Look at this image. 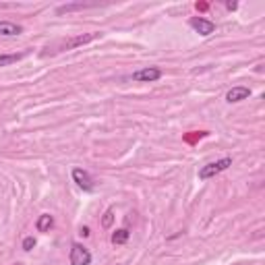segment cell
<instances>
[{
	"label": "cell",
	"mask_w": 265,
	"mask_h": 265,
	"mask_svg": "<svg viewBox=\"0 0 265 265\" xmlns=\"http://www.w3.org/2000/svg\"><path fill=\"white\" fill-rule=\"evenodd\" d=\"M160 77H162V68H157V66H145L133 73V81H141V83H153Z\"/></svg>",
	"instance_id": "3"
},
{
	"label": "cell",
	"mask_w": 265,
	"mask_h": 265,
	"mask_svg": "<svg viewBox=\"0 0 265 265\" xmlns=\"http://www.w3.org/2000/svg\"><path fill=\"white\" fill-rule=\"evenodd\" d=\"M23 33V27L17 25L13 21H0V35L3 38H15V35H21Z\"/></svg>",
	"instance_id": "8"
},
{
	"label": "cell",
	"mask_w": 265,
	"mask_h": 265,
	"mask_svg": "<svg viewBox=\"0 0 265 265\" xmlns=\"http://www.w3.org/2000/svg\"><path fill=\"white\" fill-rule=\"evenodd\" d=\"M25 54H0V66H9L13 62H19Z\"/></svg>",
	"instance_id": "11"
},
{
	"label": "cell",
	"mask_w": 265,
	"mask_h": 265,
	"mask_svg": "<svg viewBox=\"0 0 265 265\" xmlns=\"http://www.w3.org/2000/svg\"><path fill=\"white\" fill-rule=\"evenodd\" d=\"M236 7H238V5H236V3H226V9H230V11H234V9H236Z\"/></svg>",
	"instance_id": "16"
},
{
	"label": "cell",
	"mask_w": 265,
	"mask_h": 265,
	"mask_svg": "<svg viewBox=\"0 0 265 265\" xmlns=\"http://www.w3.org/2000/svg\"><path fill=\"white\" fill-rule=\"evenodd\" d=\"M129 236H131V232L127 230V228H120V230H116L112 234V244H125L129 240Z\"/></svg>",
	"instance_id": "10"
},
{
	"label": "cell",
	"mask_w": 265,
	"mask_h": 265,
	"mask_svg": "<svg viewBox=\"0 0 265 265\" xmlns=\"http://www.w3.org/2000/svg\"><path fill=\"white\" fill-rule=\"evenodd\" d=\"M35 246V238L33 236H27L25 240H23V251H31Z\"/></svg>",
	"instance_id": "14"
},
{
	"label": "cell",
	"mask_w": 265,
	"mask_h": 265,
	"mask_svg": "<svg viewBox=\"0 0 265 265\" xmlns=\"http://www.w3.org/2000/svg\"><path fill=\"white\" fill-rule=\"evenodd\" d=\"M79 234H81V236H90L92 232H90V228H87V226H81V230H79Z\"/></svg>",
	"instance_id": "15"
},
{
	"label": "cell",
	"mask_w": 265,
	"mask_h": 265,
	"mask_svg": "<svg viewBox=\"0 0 265 265\" xmlns=\"http://www.w3.org/2000/svg\"><path fill=\"white\" fill-rule=\"evenodd\" d=\"M98 38H102V33H100V31H92V33L75 35V38H70L68 42H64L60 48H62V50H75V48H79V46H85V44H90V42L98 40Z\"/></svg>",
	"instance_id": "4"
},
{
	"label": "cell",
	"mask_w": 265,
	"mask_h": 265,
	"mask_svg": "<svg viewBox=\"0 0 265 265\" xmlns=\"http://www.w3.org/2000/svg\"><path fill=\"white\" fill-rule=\"evenodd\" d=\"M85 7H87V5H81V3H79V5H64V7H58V11H56V13H58V15H62V13L79 11V9H85Z\"/></svg>",
	"instance_id": "13"
},
{
	"label": "cell",
	"mask_w": 265,
	"mask_h": 265,
	"mask_svg": "<svg viewBox=\"0 0 265 265\" xmlns=\"http://www.w3.org/2000/svg\"><path fill=\"white\" fill-rule=\"evenodd\" d=\"M112 222H114V209L110 207V209H106V214H104V218H102V226H104V228H110Z\"/></svg>",
	"instance_id": "12"
},
{
	"label": "cell",
	"mask_w": 265,
	"mask_h": 265,
	"mask_svg": "<svg viewBox=\"0 0 265 265\" xmlns=\"http://www.w3.org/2000/svg\"><path fill=\"white\" fill-rule=\"evenodd\" d=\"M13 265H23V263H13Z\"/></svg>",
	"instance_id": "17"
},
{
	"label": "cell",
	"mask_w": 265,
	"mask_h": 265,
	"mask_svg": "<svg viewBox=\"0 0 265 265\" xmlns=\"http://www.w3.org/2000/svg\"><path fill=\"white\" fill-rule=\"evenodd\" d=\"M73 181H75L83 191H94V181H92L90 172H85V170H81V168H75V170H73Z\"/></svg>",
	"instance_id": "6"
},
{
	"label": "cell",
	"mask_w": 265,
	"mask_h": 265,
	"mask_svg": "<svg viewBox=\"0 0 265 265\" xmlns=\"http://www.w3.org/2000/svg\"><path fill=\"white\" fill-rule=\"evenodd\" d=\"M232 166V160L230 157H222V160H218V162H211V164H205L201 170H199V179L201 181H207V179H214L216 174H220V172H224V170H228Z\"/></svg>",
	"instance_id": "1"
},
{
	"label": "cell",
	"mask_w": 265,
	"mask_h": 265,
	"mask_svg": "<svg viewBox=\"0 0 265 265\" xmlns=\"http://www.w3.org/2000/svg\"><path fill=\"white\" fill-rule=\"evenodd\" d=\"M249 96H251V90H249V87H244V85H236V87H232V90L226 94V102L236 104V102L246 100Z\"/></svg>",
	"instance_id": "7"
},
{
	"label": "cell",
	"mask_w": 265,
	"mask_h": 265,
	"mask_svg": "<svg viewBox=\"0 0 265 265\" xmlns=\"http://www.w3.org/2000/svg\"><path fill=\"white\" fill-rule=\"evenodd\" d=\"M52 226H54V218H52L50 214H42V216L38 218V224H35L38 232H48Z\"/></svg>",
	"instance_id": "9"
},
{
	"label": "cell",
	"mask_w": 265,
	"mask_h": 265,
	"mask_svg": "<svg viewBox=\"0 0 265 265\" xmlns=\"http://www.w3.org/2000/svg\"><path fill=\"white\" fill-rule=\"evenodd\" d=\"M90 263H92V253L83 244L75 242L70 246V265H90Z\"/></svg>",
	"instance_id": "2"
},
{
	"label": "cell",
	"mask_w": 265,
	"mask_h": 265,
	"mask_svg": "<svg viewBox=\"0 0 265 265\" xmlns=\"http://www.w3.org/2000/svg\"><path fill=\"white\" fill-rule=\"evenodd\" d=\"M189 23H191V27L195 29L199 35H211V33L216 31V23L209 21V19H203V17H193Z\"/></svg>",
	"instance_id": "5"
}]
</instances>
